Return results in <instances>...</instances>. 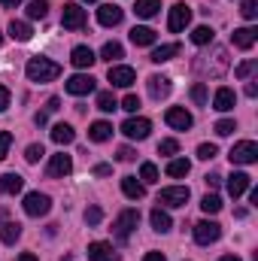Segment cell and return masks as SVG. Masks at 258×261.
<instances>
[{
  "mask_svg": "<svg viewBox=\"0 0 258 261\" xmlns=\"http://www.w3.org/2000/svg\"><path fill=\"white\" fill-rule=\"evenodd\" d=\"M43 155H46L43 143H34V146H28V149H24V158H28V164H37V161H40Z\"/></svg>",
  "mask_w": 258,
  "mask_h": 261,
  "instance_id": "obj_42",
  "label": "cell"
},
{
  "mask_svg": "<svg viewBox=\"0 0 258 261\" xmlns=\"http://www.w3.org/2000/svg\"><path fill=\"white\" fill-rule=\"evenodd\" d=\"M216 134H219V137H231V134H234V130H237V122H234V119H222V122H216Z\"/></svg>",
  "mask_w": 258,
  "mask_h": 261,
  "instance_id": "obj_43",
  "label": "cell"
},
{
  "mask_svg": "<svg viewBox=\"0 0 258 261\" xmlns=\"http://www.w3.org/2000/svg\"><path fill=\"white\" fill-rule=\"evenodd\" d=\"M3 6H18V3H24V0H0Z\"/></svg>",
  "mask_w": 258,
  "mask_h": 261,
  "instance_id": "obj_58",
  "label": "cell"
},
{
  "mask_svg": "<svg viewBox=\"0 0 258 261\" xmlns=\"http://www.w3.org/2000/svg\"><path fill=\"white\" fill-rule=\"evenodd\" d=\"M189 21H192V6H186V3H176V6L170 9L167 28H170L173 34H179V31H186V28H189Z\"/></svg>",
  "mask_w": 258,
  "mask_h": 261,
  "instance_id": "obj_9",
  "label": "cell"
},
{
  "mask_svg": "<svg viewBox=\"0 0 258 261\" xmlns=\"http://www.w3.org/2000/svg\"><path fill=\"white\" fill-rule=\"evenodd\" d=\"M200 210H203L207 216H216V213L222 210V197L219 195H207L203 200H200Z\"/></svg>",
  "mask_w": 258,
  "mask_h": 261,
  "instance_id": "obj_37",
  "label": "cell"
},
{
  "mask_svg": "<svg viewBox=\"0 0 258 261\" xmlns=\"http://www.w3.org/2000/svg\"><path fill=\"white\" fill-rule=\"evenodd\" d=\"M113 137V125L110 122H91V128H88V140H94V143H107Z\"/></svg>",
  "mask_w": 258,
  "mask_h": 261,
  "instance_id": "obj_26",
  "label": "cell"
},
{
  "mask_svg": "<svg viewBox=\"0 0 258 261\" xmlns=\"http://www.w3.org/2000/svg\"><path fill=\"white\" fill-rule=\"evenodd\" d=\"M18 237H21V225H18V222H3V225H0V240H3V243L12 246Z\"/></svg>",
  "mask_w": 258,
  "mask_h": 261,
  "instance_id": "obj_32",
  "label": "cell"
},
{
  "mask_svg": "<svg viewBox=\"0 0 258 261\" xmlns=\"http://www.w3.org/2000/svg\"><path fill=\"white\" fill-rule=\"evenodd\" d=\"M219 261H240V258H237V255H222Z\"/></svg>",
  "mask_w": 258,
  "mask_h": 261,
  "instance_id": "obj_59",
  "label": "cell"
},
{
  "mask_svg": "<svg viewBox=\"0 0 258 261\" xmlns=\"http://www.w3.org/2000/svg\"><path fill=\"white\" fill-rule=\"evenodd\" d=\"M100 219H104V210L100 206H88L85 210V222L88 225H100Z\"/></svg>",
  "mask_w": 258,
  "mask_h": 261,
  "instance_id": "obj_46",
  "label": "cell"
},
{
  "mask_svg": "<svg viewBox=\"0 0 258 261\" xmlns=\"http://www.w3.org/2000/svg\"><path fill=\"white\" fill-rule=\"evenodd\" d=\"M216 155H219L216 143H200V146H197V158H200V161H213Z\"/></svg>",
  "mask_w": 258,
  "mask_h": 261,
  "instance_id": "obj_41",
  "label": "cell"
},
{
  "mask_svg": "<svg viewBox=\"0 0 258 261\" xmlns=\"http://www.w3.org/2000/svg\"><path fill=\"white\" fill-rule=\"evenodd\" d=\"M149 130H152V122H149V119H140V116H131L128 122L122 125V134H125L128 140H146Z\"/></svg>",
  "mask_w": 258,
  "mask_h": 261,
  "instance_id": "obj_8",
  "label": "cell"
},
{
  "mask_svg": "<svg viewBox=\"0 0 258 261\" xmlns=\"http://www.w3.org/2000/svg\"><path fill=\"white\" fill-rule=\"evenodd\" d=\"M49 113H55V110H61V100L58 97H49V107H46Z\"/></svg>",
  "mask_w": 258,
  "mask_h": 261,
  "instance_id": "obj_54",
  "label": "cell"
},
{
  "mask_svg": "<svg viewBox=\"0 0 258 261\" xmlns=\"http://www.w3.org/2000/svg\"><path fill=\"white\" fill-rule=\"evenodd\" d=\"M213 37H216V31H213L210 24H200V28H194L192 31V43L194 46H210Z\"/></svg>",
  "mask_w": 258,
  "mask_h": 261,
  "instance_id": "obj_33",
  "label": "cell"
},
{
  "mask_svg": "<svg viewBox=\"0 0 258 261\" xmlns=\"http://www.w3.org/2000/svg\"><path fill=\"white\" fill-rule=\"evenodd\" d=\"M49 12V0H31L28 3V18H46Z\"/></svg>",
  "mask_w": 258,
  "mask_h": 261,
  "instance_id": "obj_36",
  "label": "cell"
},
{
  "mask_svg": "<svg viewBox=\"0 0 258 261\" xmlns=\"http://www.w3.org/2000/svg\"><path fill=\"white\" fill-rule=\"evenodd\" d=\"M137 225H140V213H137V210H122L119 219L113 222V234H116V240L125 243L131 234L137 231Z\"/></svg>",
  "mask_w": 258,
  "mask_h": 261,
  "instance_id": "obj_3",
  "label": "cell"
},
{
  "mask_svg": "<svg viewBox=\"0 0 258 261\" xmlns=\"http://www.w3.org/2000/svg\"><path fill=\"white\" fill-rule=\"evenodd\" d=\"M116 158H119V161H134V158H137V152H134L131 146H122V149L116 152Z\"/></svg>",
  "mask_w": 258,
  "mask_h": 261,
  "instance_id": "obj_49",
  "label": "cell"
},
{
  "mask_svg": "<svg viewBox=\"0 0 258 261\" xmlns=\"http://www.w3.org/2000/svg\"><path fill=\"white\" fill-rule=\"evenodd\" d=\"M88 261H119V252L113 249V243L94 240V243H88Z\"/></svg>",
  "mask_w": 258,
  "mask_h": 261,
  "instance_id": "obj_15",
  "label": "cell"
},
{
  "mask_svg": "<svg viewBox=\"0 0 258 261\" xmlns=\"http://www.w3.org/2000/svg\"><path fill=\"white\" fill-rule=\"evenodd\" d=\"M240 15L252 21V18L258 15V0H243V3H240Z\"/></svg>",
  "mask_w": 258,
  "mask_h": 261,
  "instance_id": "obj_44",
  "label": "cell"
},
{
  "mask_svg": "<svg viewBox=\"0 0 258 261\" xmlns=\"http://www.w3.org/2000/svg\"><path fill=\"white\" fill-rule=\"evenodd\" d=\"M140 179H143V186H152V182H158V167L146 161V164L140 167Z\"/></svg>",
  "mask_w": 258,
  "mask_h": 261,
  "instance_id": "obj_38",
  "label": "cell"
},
{
  "mask_svg": "<svg viewBox=\"0 0 258 261\" xmlns=\"http://www.w3.org/2000/svg\"><path fill=\"white\" fill-rule=\"evenodd\" d=\"M164 122L170 125L173 130H189L194 125V119H192V113H186L183 107H170L167 113H164Z\"/></svg>",
  "mask_w": 258,
  "mask_h": 261,
  "instance_id": "obj_12",
  "label": "cell"
},
{
  "mask_svg": "<svg viewBox=\"0 0 258 261\" xmlns=\"http://www.w3.org/2000/svg\"><path fill=\"white\" fill-rule=\"evenodd\" d=\"M34 122H37V125H40V128H43V125H46V122H49V116H46V113H37V116H34Z\"/></svg>",
  "mask_w": 258,
  "mask_h": 261,
  "instance_id": "obj_55",
  "label": "cell"
},
{
  "mask_svg": "<svg viewBox=\"0 0 258 261\" xmlns=\"http://www.w3.org/2000/svg\"><path fill=\"white\" fill-rule=\"evenodd\" d=\"M52 140H55L58 146H70V143L76 140V130L61 122V125H55V128H52Z\"/></svg>",
  "mask_w": 258,
  "mask_h": 261,
  "instance_id": "obj_29",
  "label": "cell"
},
{
  "mask_svg": "<svg viewBox=\"0 0 258 261\" xmlns=\"http://www.w3.org/2000/svg\"><path fill=\"white\" fill-rule=\"evenodd\" d=\"M94 61H97V58H94V52H91L88 46H76V49L70 52V64L79 67V70H88Z\"/></svg>",
  "mask_w": 258,
  "mask_h": 261,
  "instance_id": "obj_20",
  "label": "cell"
},
{
  "mask_svg": "<svg viewBox=\"0 0 258 261\" xmlns=\"http://www.w3.org/2000/svg\"><path fill=\"white\" fill-rule=\"evenodd\" d=\"M219 237H222V225H219V222L203 219V222H197V225H194V243L210 246V243H216Z\"/></svg>",
  "mask_w": 258,
  "mask_h": 261,
  "instance_id": "obj_5",
  "label": "cell"
},
{
  "mask_svg": "<svg viewBox=\"0 0 258 261\" xmlns=\"http://www.w3.org/2000/svg\"><path fill=\"white\" fill-rule=\"evenodd\" d=\"M100 58H104V61H110V64H113V61H119V58H125V49H122V43L110 40V43L100 49Z\"/></svg>",
  "mask_w": 258,
  "mask_h": 261,
  "instance_id": "obj_34",
  "label": "cell"
},
{
  "mask_svg": "<svg viewBox=\"0 0 258 261\" xmlns=\"http://www.w3.org/2000/svg\"><path fill=\"white\" fill-rule=\"evenodd\" d=\"M6 107H9V88H6V85H0V113H3Z\"/></svg>",
  "mask_w": 258,
  "mask_h": 261,
  "instance_id": "obj_50",
  "label": "cell"
},
{
  "mask_svg": "<svg viewBox=\"0 0 258 261\" xmlns=\"http://www.w3.org/2000/svg\"><path fill=\"white\" fill-rule=\"evenodd\" d=\"M52 210V200H49V195H40V192H31V195L24 197V213L28 216H46Z\"/></svg>",
  "mask_w": 258,
  "mask_h": 261,
  "instance_id": "obj_10",
  "label": "cell"
},
{
  "mask_svg": "<svg viewBox=\"0 0 258 261\" xmlns=\"http://www.w3.org/2000/svg\"><path fill=\"white\" fill-rule=\"evenodd\" d=\"M158 203L161 206H186L189 203V189L186 186H170V189H161V195H158Z\"/></svg>",
  "mask_w": 258,
  "mask_h": 261,
  "instance_id": "obj_7",
  "label": "cell"
},
{
  "mask_svg": "<svg viewBox=\"0 0 258 261\" xmlns=\"http://www.w3.org/2000/svg\"><path fill=\"white\" fill-rule=\"evenodd\" d=\"M0 43H3V34H0Z\"/></svg>",
  "mask_w": 258,
  "mask_h": 261,
  "instance_id": "obj_60",
  "label": "cell"
},
{
  "mask_svg": "<svg viewBox=\"0 0 258 261\" xmlns=\"http://www.w3.org/2000/svg\"><path fill=\"white\" fill-rule=\"evenodd\" d=\"M122 110H125V113H137V110H140V97H137V94H128V97L122 100Z\"/></svg>",
  "mask_w": 258,
  "mask_h": 261,
  "instance_id": "obj_48",
  "label": "cell"
},
{
  "mask_svg": "<svg viewBox=\"0 0 258 261\" xmlns=\"http://www.w3.org/2000/svg\"><path fill=\"white\" fill-rule=\"evenodd\" d=\"M255 40H258L255 28H237V31L231 34V46H237V49H252Z\"/></svg>",
  "mask_w": 258,
  "mask_h": 261,
  "instance_id": "obj_17",
  "label": "cell"
},
{
  "mask_svg": "<svg viewBox=\"0 0 258 261\" xmlns=\"http://www.w3.org/2000/svg\"><path fill=\"white\" fill-rule=\"evenodd\" d=\"M255 70H258V61H255V58H249V61H243V64L234 70V76H237V79H249Z\"/></svg>",
  "mask_w": 258,
  "mask_h": 261,
  "instance_id": "obj_39",
  "label": "cell"
},
{
  "mask_svg": "<svg viewBox=\"0 0 258 261\" xmlns=\"http://www.w3.org/2000/svg\"><path fill=\"white\" fill-rule=\"evenodd\" d=\"M189 170H192V164H189L186 158H173V161L167 164V176H170V179H183V176H189Z\"/></svg>",
  "mask_w": 258,
  "mask_h": 261,
  "instance_id": "obj_31",
  "label": "cell"
},
{
  "mask_svg": "<svg viewBox=\"0 0 258 261\" xmlns=\"http://www.w3.org/2000/svg\"><path fill=\"white\" fill-rule=\"evenodd\" d=\"M194 70H197L200 76L219 79V76L228 70V52H225V49H216V52H213V61H207V58H197V61H194Z\"/></svg>",
  "mask_w": 258,
  "mask_h": 261,
  "instance_id": "obj_2",
  "label": "cell"
},
{
  "mask_svg": "<svg viewBox=\"0 0 258 261\" xmlns=\"http://www.w3.org/2000/svg\"><path fill=\"white\" fill-rule=\"evenodd\" d=\"M246 94H249V97H255V94H258V88H255V82H249V85H246Z\"/></svg>",
  "mask_w": 258,
  "mask_h": 261,
  "instance_id": "obj_57",
  "label": "cell"
},
{
  "mask_svg": "<svg viewBox=\"0 0 258 261\" xmlns=\"http://www.w3.org/2000/svg\"><path fill=\"white\" fill-rule=\"evenodd\" d=\"M192 100L197 107H207V82H194L192 85Z\"/></svg>",
  "mask_w": 258,
  "mask_h": 261,
  "instance_id": "obj_40",
  "label": "cell"
},
{
  "mask_svg": "<svg viewBox=\"0 0 258 261\" xmlns=\"http://www.w3.org/2000/svg\"><path fill=\"white\" fill-rule=\"evenodd\" d=\"M85 21H88V15H85V9H82L79 3H64L61 24H64L67 31H82V28H85Z\"/></svg>",
  "mask_w": 258,
  "mask_h": 261,
  "instance_id": "obj_6",
  "label": "cell"
},
{
  "mask_svg": "<svg viewBox=\"0 0 258 261\" xmlns=\"http://www.w3.org/2000/svg\"><path fill=\"white\" fill-rule=\"evenodd\" d=\"M122 192H125V197H131V200H140V197L146 195V186H143L137 176H125V179H122Z\"/></svg>",
  "mask_w": 258,
  "mask_h": 261,
  "instance_id": "obj_25",
  "label": "cell"
},
{
  "mask_svg": "<svg viewBox=\"0 0 258 261\" xmlns=\"http://www.w3.org/2000/svg\"><path fill=\"white\" fill-rule=\"evenodd\" d=\"M67 91L76 94V97L91 94V91H94V76H88V73H76V76H70V79H67Z\"/></svg>",
  "mask_w": 258,
  "mask_h": 261,
  "instance_id": "obj_13",
  "label": "cell"
},
{
  "mask_svg": "<svg viewBox=\"0 0 258 261\" xmlns=\"http://www.w3.org/2000/svg\"><path fill=\"white\" fill-rule=\"evenodd\" d=\"M97 110H104V113L119 110V100L113 97V91H100V94H97Z\"/></svg>",
  "mask_w": 258,
  "mask_h": 261,
  "instance_id": "obj_35",
  "label": "cell"
},
{
  "mask_svg": "<svg viewBox=\"0 0 258 261\" xmlns=\"http://www.w3.org/2000/svg\"><path fill=\"white\" fill-rule=\"evenodd\" d=\"M18 261H40L34 252H24V255H18Z\"/></svg>",
  "mask_w": 258,
  "mask_h": 261,
  "instance_id": "obj_56",
  "label": "cell"
},
{
  "mask_svg": "<svg viewBox=\"0 0 258 261\" xmlns=\"http://www.w3.org/2000/svg\"><path fill=\"white\" fill-rule=\"evenodd\" d=\"M176 152H179V143H176V140H161V143H158V155H167V158H170V155H176Z\"/></svg>",
  "mask_w": 258,
  "mask_h": 261,
  "instance_id": "obj_45",
  "label": "cell"
},
{
  "mask_svg": "<svg viewBox=\"0 0 258 261\" xmlns=\"http://www.w3.org/2000/svg\"><path fill=\"white\" fill-rule=\"evenodd\" d=\"M249 182H252V176H246V173H231V176H228V195L237 200L240 195L249 192Z\"/></svg>",
  "mask_w": 258,
  "mask_h": 261,
  "instance_id": "obj_18",
  "label": "cell"
},
{
  "mask_svg": "<svg viewBox=\"0 0 258 261\" xmlns=\"http://www.w3.org/2000/svg\"><path fill=\"white\" fill-rule=\"evenodd\" d=\"M149 219H152V228H155L158 234H164V231H170V228H173V219H170L161 206H155V210L149 213Z\"/></svg>",
  "mask_w": 258,
  "mask_h": 261,
  "instance_id": "obj_24",
  "label": "cell"
},
{
  "mask_svg": "<svg viewBox=\"0 0 258 261\" xmlns=\"http://www.w3.org/2000/svg\"><path fill=\"white\" fill-rule=\"evenodd\" d=\"M158 9H161V0H137V6H134L137 18H155Z\"/></svg>",
  "mask_w": 258,
  "mask_h": 261,
  "instance_id": "obj_27",
  "label": "cell"
},
{
  "mask_svg": "<svg viewBox=\"0 0 258 261\" xmlns=\"http://www.w3.org/2000/svg\"><path fill=\"white\" fill-rule=\"evenodd\" d=\"M85 3H94V0H85Z\"/></svg>",
  "mask_w": 258,
  "mask_h": 261,
  "instance_id": "obj_61",
  "label": "cell"
},
{
  "mask_svg": "<svg viewBox=\"0 0 258 261\" xmlns=\"http://www.w3.org/2000/svg\"><path fill=\"white\" fill-rule=\"evenodd\" d=\"M107 79L116 85V88H131L134 82H137V73H134V67H125V64H116L110 67V73H107Z\"/></svg>",
  "mask_w": 258,
  "mask_h": 261,
  "instance_id": "obj_11",
  "label": "cell"
},
{
  "mask_svg": "<svg viewBox=\"0 0 258 261\" xmlns=\"http://www.w3.org/2000/svg\"><path fill=\"white\" fill-rule=\"evenodd\" d=\"M122 18H125V9L116 6V3H104V6L97 9V21H100L104 28H116Z\"/></svg>",
  "mask_w": 258,
  "mask_h": 261,
  "instance_id": "obj_16",
  "label": "cell"
},
{
  "mask_svg": "<svg viewBox=\"0 0 258 261\" xmlns=\"http://www.w3.org/2000/svg\"><path fill=\"white\" fill-rule=\"evenodd\" d=\"M70 170H73V161H70V155H52V161H49V167H46V173H49V179H64L70 176Z\"/></svg>",
  "mask_w": 258,
  "mask_h": 261,
  "instance_id": "obj_14",
  "label": "cell"
},
{
  "mask_svg": "<svg viewBox=\"0 0 258 261\" xmlns=\"http://www.w3.org/2000/svg\"><path fill=\"white\" fill-rule=\"evenodd\" d=\"M234 103H237V94H234V88H219V91H216V97H213V110H219V113H228V110H234Z\"/></svg>",
  "mask_w": 258,
  "mask_h": 261,
  "instance_id": "obj_19",
  "label": "cell"
},
{
  "mask_svg": "<svg viewBox=\"0 0 258 261\" xmlns=\"http://www.w3.org/2000/svg\"><path fill=\"white\" fill-rule=\"evenodd\" d=\"M131 43H134V46H152V43H155V31L146 28V24H137V28L131 31Z\"/></svg>",
  "mask_w": 258,
  "mask_h": 261,
  "instance_id": "obj_23",
  "label": "cell"
},
{
  "mask_svg": "<svg viewBox=\"0 0 258 261\" xmlns=\"http://www.w3.org/2000/svg\"><path fill=\"white\" fill-rule=\"evenodd\" d=\"M110 173H113L110 164H97V167H94V176H110Z\"/></svg>",
  "mask_w": 258,
  "mask_h": 261,
  "instance_id": "obj_52",
  "label": "cell"
},
{
  "mask_svg": "<svg viewBox=\"0 0 258 261\" xmlns=\"http://www.w3.org/2000/svg\"><path fill=\"white\" fill-rule=\"evenodd\" d=\"M173 55H179V43H164V46H158V49L152 52V61H155V64H164V61H170Z\"/></svg>",
  "mask_w": 258,
  "mask_h": 261,
  "instance_id": "obj_28",
  "label": "cell"
},
{
  "mask_svg": "<svg viewBox=\"0 0 258 261\" xmlns=\"http://www.w3.org/2000/svg\"><path fill=\"white\" fill-rule=\"evenodd\" d=\"M203 182H207L210 189H216V186L222 182V176H219V173H207V176H203Z\"/></svg>",
  "mask_w": 258,
  "mask_h": 261,
  "instance_id": "obj_51",
  "label": "cell"
},
{
  "mask_svg": "<svg viewBox=\"0 0 258 261\" xmlns=\"http://www.w3.org/2000/svg\"><path fill=\"white\" fill-rule=\"evenodd\" d=\"M228 158H231V164H255L258 161V143H252V140L234 143V149L228 152Z\"/></svg>",
  "mask_w": 258,
  "mask_h": 261,
  "instance_id": "obj_4",
  "label": "cell"
},
{
  "mask_svg": "<svg viewBox=\"0 0 258 261\" xmlns=\"http://www.w3.org/2000/svg\"><path fill=\"white\" fill-rule=\"evenodd\" d=\"M143 261H167V258H164L161 252H146V255H143Z\"/></svg>",
  "mask_w": 258,
  "mask_h": 261,
  "instance_id": "obj_53",
  "label": "cell"
},
{
  "mask_svg": "<svg viewBox=\"0 0 258 261\" xmlns=\"http://www.w3.org/2000/svg\"><path fill=\"white\" fill-rule=\"evenodd\" d=\"M149 94L155 97V100H161V97H167L170 94V79L167 76H149Z\"/></svg>",
  "mask_w": 258,
  "mask_h": 261,
  "instance_id": "obj_21",
  "label": "cell"
},
{
  "mask_svg": "<svg viewBox=\"0 0 258 261\" xmlns=\"http://www.w3.org/2000/svg\"><path fill=\"white\" fill-rule=\"evenodd\" d=\"M24 189V179L18 173H3L0 176V195H18Z\"/></svg>",
  "mask_w": 258,
  "mask_h": 261,
  "instance_id": "obj_22",
  "label": "cell"
},
{
  "mask_svg": "<svg viewBox=\"0 0 258 261\" xmlns=\"http://www.w3.org/2000/svg\"><path fill=\"white\" fill-rule=\"evenodd\" d=\"M9 34H12V40H18V43H28V40L34 37V31H31L28 21H9Z\"/></svg>",
  "mask_w": 258,
  "mask_h": 261,
  "instance_id": "obj_30",
  "label": "cell"
},
{
  "mask_svg": "<svg viewBox=\"0 0 258 261\" xmlns=\"http://www.w3.org/2000/svg\"><path fill=\"white\" fill-rule=\"evenodd\" d=\"M9 146H12V134H9V130H0V161L6 158Z\"/></svg>",
  "mask_w": 258,
  "mask_h": 261,
  "instance_id": "obj_47",
  "label": "cell"
},
{
  "mask_svg": "<svg viewBox=\"0 0 258 261\" xmlns=\"http://www.w3.org/2000/svg\"><path fill=\"white\" fill-rule=\"evenodd\" d=\"M24 73H28V79L31 82H37V85H43V82H52V79H58L61 76V64H55V61H49V58H31L28 67H24Z\"/></svg>",
  "mask_w": 258,
  "mask_h": 261,
  "instance_id": "obj_1",
  "label": "cell"
}]
</instances>
